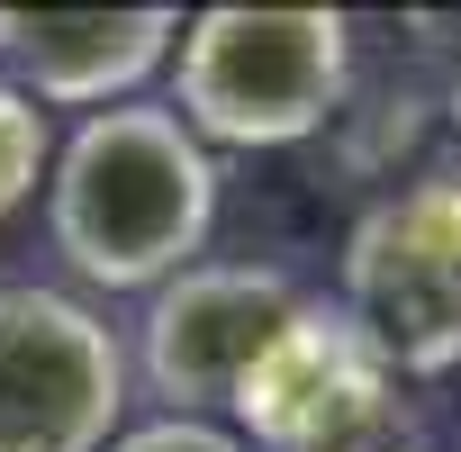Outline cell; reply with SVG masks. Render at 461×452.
Returning <instances> with one entry per match:
<instances>
[{
    "label": "cell",
    "instance_id": "1",
    "mask_svg": "<svg viewBox=\"0 0 461 452\" xmlns=\"http://www.w3.org/2000/svg\"><path fill=\"white\" fill-rule=\"evenodd\" d=\"M55 245L91 290H163L190 272L217 217V163L208 145L145 100L91 109L73 145L55 154Z\"/></svg>",
    "mask_w": 461,
    "mask_h": 452
},
{
    "label": "cell",
    "instance_id": "6",
    "mask_svg": "<svg viewBox=\"0 0 461 452\" xmlns=\"http://www.w3.org/2000/svg\"><path fill=\"white\" fill-rule=\"evenodd\" d=\"M299 281L272 263H190L154 290L145 308V380L154 398H172V416L226 407L236 380L254 371V353L299 317Z\"/></svg>",
    "mask_w": 461,
    "mask_h": 452
},
{
    "label": "cell",
    "instance_id": "11",
    "mask_svg": "<svg viewBox=\"0 0 461 452\" xmlns=\"http://www.w3.org/2000/svg\"><path fill=\"white\" fill-rule=\"evenodd\" d=\"M443 109H452V154H461V73H452V100Z\"/></svg>",
    "mask_w": 461,
    "mask_h": 452
},
{
    "label": "cell",
    "instance_id": "5",
    "mask_svg": "<svg viewBox=\"0 0 461 452\" xmlns=\"http://www.w3.org/2000/svg\"><path fill=\"white\" fill-rule=\"evenodd\" d=\"M236 425L254 434V452H353L371 443L380 407H389V362L362 344V326L326 299H299V317L254 353V371L236 380Z\"/></svg>",
    "mask_w": 461,
    "mask_h": 452
},
{
    "label": "cell",
    "instance_id": "2",
    "mask_svg": "<svg viewBox=\"0 0 461 452\" xmlns=\"http://www.w3.org/2000/svg\"><path fill=\"white\" fill-rule=\"evenodd\" d=\"M353 82L344 10H199L172 46V118L199 145H299Z\"/></svg>",
    "mask_w": 461,
    "mask_h": 452
},
{
    "label": "cell",
    "instance_id": "8",
    "mask_svg": "<svg viewBox=\"0 0 461 452\" xmlns=\"http://www.w3.org/2000/svg\"><path fill=\"white\" fill-rule=\"evenodd\" d=\"M37 172H46V109L0 82V217L37 199Z\"/></svg>",
    "mask_w": 461,
    "mask_h": 452
},
{
    "label": "cell",
    "instance_id": "7",
    "mask_svg": "<svg viewBox=\"0 0 461 452\" xmlns=\"http://www.w3.org/2000/svg\"><path fill=\"white\" fill-rule=\"evenodd\" d=\"M172 46L181 10H0V82L55 109L127 100Z\"/></svg>",
    "mask_w": 461,
    "mask_h": 452
},
{
    "label": "cell",
    "instance_id": "4",
    "mask_svg": "<svg viewBox=\"0 0 461 452\" xmlns=\"http://www.w3.org/2000/svg\"><path fill=\"white\" fill-rule=\"evenodd\" d=\"M127 416L118 335L64 290H0V452H109Z\"/></svg>",
    "mask_w": 461,
    "mask_h": 452
},
{
    "label": "cell",
    "instance_id": "10",
    "mask_svg": "<svg viewBox=\"0 0 461 452\" xmlns=\"http://www.w3.org/2000/svg\"><path fill=\"white\" fill-rule=\"evenodd\" d=\"M353 452H425V443H398V434H371V443H353Z\"/></svg>",
    "mask_w": 461,
    "mask_h": 452
},
{
    "label": "cell",
    "instance_id": "3",
    "mask_svg": "<svg viewBox=\"0 0 461 452\" xmlns=\"http://www.w3.org/2000/svg\"><path fill=\"white\" fill-rule=\"evenodd\" d=\"M389 380H434L461 362V172L407 181L344 236V299Z\"/></svg>",
    "mask_w": 461,
    "mask_h": 452
},
{
    "label": "cell",
    "instance_id": "9",
    "mask_svg": "<svg viewBox=\"0 0 461 452\" xmlns=\"http://www.w3.org/2000/svg\"><path fill=\"white\" fill-rule=\"evenodd\" d=\"M109 452H254V443H236V434H217L208 416H154V425L118 434Z\"/></svg>",
    "mask_w": 461,
    "mask_h": 452
}]
</instances>
